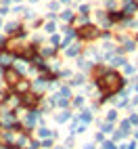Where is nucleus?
I'll return each instance as SVG.
<instances>
[{
	"label": "nucleus",
	"mask_w": 138,
	"mask_h": 149,
	"mask_svg": "<svg viewBox=\"0 0 138 149\" xmlns=\"http://www.w3.org/2000/svg\"><path fill=\"white\" fill-rule=\"evenodd\" d=\"M36 118H38V113H36V111H32V113L25 118V124H27V126H34V124H36Z\"/></svg>",
	"instance_id": "nucleus-1"
},
{
	"label": "nucleus",
	"mask_w": 138,
	"mask_h": 149,
	"mask_svg": "<svg viewBox=\"0 0 138 149\" xmlns=\"http://www.w3.org/2000/svg\"><path fill=\"white\" fill-rule=\"evenodd\" d=\"M2 122H6V124H13L15 122V118H13V113L11 111H6V113H2V118H0Z\"/></svg>",
	"instance_id": "nucleus-2"
},
{
	"label": "nucleus",
	"mask_w": 138,
	"mask_h": 149,
	"mask_svg": "<svg viewBox=\"0 0 138 149\" xmlns=\"http://www.w3.org/2000/svg\"><path fill=\"white\" fill-rule=\"evenodd\" d=\"M92 122V111H82V124Z\"/></svg>",
	"instance_id": "nucleus-3"
},
{
	"label": "nucleus",
	"mask_w": 138,
	"mask_h": 149,
	"mask_svg": "<svg viewBox=\"0 0 138 149\" xmlns=\"http://www.w3.org/2000/svg\"><path fill=\"white\" fill-rule=\"evenodd\" d=\"M128 130H130V120H126V122H121V124H119V132L128 134Z\"/></svg>",
	"instance_id": "nucleus-4"
},
{
	"label": "nucleus",
	"mask_w": 138,
	"mask_h": 149,
	"mask_svg": "<svg viewBox=\"0 0 138 149\" xmlns=\"http://www.w3.org/2000/svg\"><path fill=\"white\" fill-rule=\"evenodd\" d=\"M77 53H80V46H71V48H67V57H75Z\"/></svg>",
	"instance_id": "nucleus-5"
},
{
	"label": "nucleus",
	"mask_w": 138,
	"mask_h": 149,
	"mask_svg": "<svg viewBox=\"0 0 138 149\" xmlns=\"http://www.w3.org/2000/svg\"><path fill=\"white\" fill-rule=\"evenodd\" d=\"M8 63H11V57H6V55L0 57V67H8Z\"/></svg>",
	"instance_id": "nucleus-6"
},
{
	"label": "nucleus",
	"mask_w": 138,
	"mask_h": 149,
	"mask_svg": "<svg viewBox=\"0 0 138 149\" xmlns=\"http://www.w3.org/2000/svg\"><path fill=\"white\" fill-rule=\"evenodd\" d=\"M115 118H117V111H115V109H111V111L107 113V122H111V124H113V122H115Z\"/></svg>",
	"instance_id": "nucleus-7"
},
{
	"label": "nucleus",
	"mask_w": 138,
	"mask_h": 149,
	"mask_svg": "<svg viewBox=\"0 0 138 149\" xmlns=\"http://www.w3.org/2000/svg\"><path fill=\"white\" fill-rule=\"evenodd\" d=\"M71 84H73V86H80V84H84V76H75Z\"/></svg>",
	"instance_id": "nucleus-8"
},
{
	"label": "nucleus",
	"mask_w": 138,
	"mask_h": 149,
	"mask_svg": "<svg viewBox=\"0 0 138 149\" xmlns=\"http://www.w3.org/2000/svg\"><path fill=\"white\" fill-rule=\"evenodd\" d=\"M111 128H113V124H111V122H105V124L101 126V130H103V132H109Z\"/></svg>",
	"instance_id": "nucleus-9"
},
{
	"label": "nucleus",
	"mask_w": 138,
	"mask_h": 149,
	"mask_svg": "<svg viewBox=\"0 0 138 149\" xmlns=\"http://www.w3.org/2000/svg\"><path fill=\"white\" fill-rule=\"evenodd\" d=\"M38 134H40V136H50L52 132L48 130V128H40V130H38Z\"/></svg>",
	"instance_id": "nucleus-10"
},
{
	"label": "nucleus",
	"mask_w": 138,
	"mask_h": 149,
	"mask_svg": "<svg viewBox=\"0 0 138 149\" xmlns=\"http://www.w3.org/2000/svg\"><path fill=\"white\" fill-rule=\"evenodd\" d=\"M6 78L11 80V84H15V80H17V74H15V72H6Z\"/></svg>",
	"instance_id": "nucleus-11"
},
{
	"label": "nucleus",
	"mask_w": 138,
	"mask_h": 149,
	"mask_svg": "<svg viewBox=\"0 0 138 149\" xmlns=\"http://www.w3.org/2000/svg\"><path fill=\"white\" fill-rule=\"evenodd\" d=\"M73 105H75V107H82V105H84V97H75Z\"/></svg>",
	"instance_id": "nucleus-12"
},
{
	"label": "nucleus",
	"mask_w": 138,
	"mask_h": 149,
	"mask_svg": "<svg viewBox=\"0 0 138 149\" xmlns=\"http://www.w3.org/2000/svg\"><path fill=\"white\" fill-rule=\"evenodd\" d=\"M57 120H59V122H67V120H69V113H67V111H63L61 116L57 118Z\"/></svg>",
	"instance_id": "nucleus-13"
},
{
	"label": "nucleus",
	"mask_w": 138,
	"mask_h": 149,
	"mask_svg": "<svg viewBox=\"0 0 138 149\" xmlns=\"http://www.w3.org/2000/svg\"><path fill=\"white\" fill-rule=\"evenodd\" d=\"M101 149H115V145L107 141V143H103V147H101Z\"/></svg>",
	"instance_id": "nucleus-14"
},
{
	"label": "nucleus",
	"mask_w": 138,
	"mask_h": 149,
	"mask_svg": "<svg viewBox=\"0 0 138 149\" xmlns=\"http://www.w3.org/2000/svg\"><path fill=\"white\" fill-rule=\"evenodd\" d=\"M130 124H138V116H136V113L130 118Z\"/></svg>",
	"instance_id": "nucleus-15"
},
{
	"label": "nucleus",
	"mask_w": 138,
	"mask_h": 149,
	"mask_svg": "<svg viewBox=\"0 0 138 149\" xmlns=\"http://www.w3.org/2000/svg\"><path fill=\"white\" fill-rule=\"evenodd\" d=\"M121 149H136V147H134V143H130V145H124Z\"/></svg>",
	"instance_id": "nucleus-16"
},
{
	"label": "nucleus",
	"mask_w": 138,
	"mask_h": 149,
	"mask_svg": "<svg viewBox=\"0 0 138 149\" xmlns=\"http://www.w3.org/2000/svg\"><path fill=\"white\" fill-rule=\"evenodd\" d=\"M84 149H94V145H86V147H84Z\"/></svg>",
	"instance_id": "nucleus-17"
},
{
	"label": "nucleus",
	"mask_w": 138,
	"mask_h": 149,
	"mask_svg": "<svg viewBox=\"0 0 138 149\" xmlns=\"http://www.w3.org/2000/svg\"><path fill=\"white\" fill-rule=\"evenodd\" d=\"M134 134H136V141H138V130H136V132H134Z\"/></svg>",
	"instance_id": "nucleus-18"
},
{
	"label": "nucleus",
	"mask_w": 138,
	"mask_h": 149,
	"mask_svg": "<svg viewBox=\"0 0 138 149\" xmlns=\"http://www.w3.org/2000/svg\"><path fill=\"white\" fill-rule=\"evenodd\" d=\"M136 93H138V82H136Z\"/></svg>",
	"instance_id": "nucleus-19"
},
{
	"label": "nucleus",
	"mask_w": 138,
	"mask_h": 149,
	"mask_svg": "<svg viewBox=\"0 0 138 149\" xmlns=\"http://www.w3.org/2000/svg\"><path fill=\"white\" fill-rule=\"evenodd\" d=\"M59 149H61V147H59Z\"/></svg>",
	"instance_id": "nucleus-20"
}]
</instances>
